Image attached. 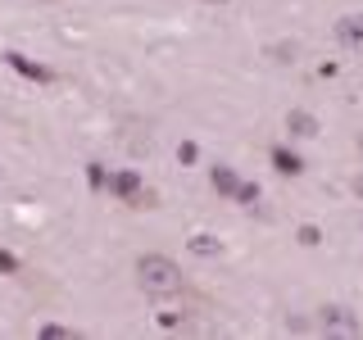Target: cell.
Returning <instances> with one entry per match:
<instances>
[{
  "label": "cell",
  "mask_w": 363,
  "mask_h": 340,
  "mask_svg": "<svg viewBox=\"0 0 363 340\" xmlns=\"http://www.w3.org/2000/svg\"><path fill=\"white\" fill-rule=\"evenodd\" d=\"M359 150H363V136H359Z\"/></svg>",
  "instance_id": "16"
},
{
  "label": "cell",
  "mask_w": 363,
  "mask_h": 340,
  "mask_svg": "<svg viewBox=\"0 0 363 340\" xmlns=\"http://www.w3.org/2000/svg\"><path fill=\"white\" fill-rule=\"evenodd\" d=\"M37 336H41V340H77V332H73V327H41Z\"/></svg>",
  "instance_id": "10"
},
{
  "label": "cell",
  "mask_w": 363,
  "mask_h": 340,
  "mask_svg": "<svg viewBox=\"0 0 363 340\" xmlns=\"http://www.w3.org/2000/svg\"><path fill=\"white\" fill-rule=\"evenodd\" d=\"M136 286L150 300H173V295H182V268L168 254H141L136 259Z\"/></svg>",
  "instance_id": "1"
},
{
  "label": "cell",
  "mask_w": 363,
  "mask_h": 340,
  "mask_svg": "<svg viewBox=\"0 0 363 340\" xmlns=\"http://www.w3.org/2000/svg\"><path fill=\"white\" fill-rule=\"evenodd\" d=\"M109 191H113L123 204H132V209H150V200H155L150 191H145L141 173H132V168H128V173H113V177H109Z\"/></svg>",
  "instance_id": "2"
},
{
  "label": "cell",
  "mask_w": 363,
  "mask_h": 340,
  "mask_svg": "<svg viewBox=\"0 0 363 340\" xmlns=\"http://www.w3.org/2000/svg\"><path fill=\"white\" fill-rule=\"evenodd\" d=\"M323 241V232H318V227H300V245H318Z\"/></svg>",
  "instance_id": "12"
},
{
  "label": "cell",
  "mask_w": 363,
  "mask_h": 340,
  "mask_svg": "<svg viewBox=\"0 0 363 340\" xmlns=\"http://www.w3.org/2000/svg\"><path fill=\"white\" fill-rule=\"evenodd\" d=\"M268 159L277 164V173H281V177H300V173H304V159H300V154H291L286 145H272V154H268Z\"/></svg>",
  "instance_id": "5"
},
{
  "label": "cell",
  "mask_w": 363,
  "mask_h": 340,
  "mask_svg": "<svg viewBox=\"0 0 363 340\" xmlns=\"http://www.w3.org/2000/svg\"><path fill=\"white\" fill-rule=\"evenodd\" d=\"M286 132L309 141V136H318V118H313V113H304V109H291L286 113Z\"/></svg>",
  "instance_id": "6"
},
{
  "label": "cell",
  "mask_w": 363,
  "mask_h": 340,
  "mask_svg": "<svg viewBox=\"0 0 363 340\" xmlns=\"http://www.w3.org/2000/svg\"><path fill=\"white\" fill-rule=\"evenodd\" d=\"M5 64H9V68H18L23 77H32V82H50V68H41V64H28L23 55H5Z\"/></svg>",
  "instance_id": "8"
},
{
  "label": "cell",
  "mask_w": 363,
  "mask_h": 340,
  "mask_svg": "<svg viewBox=\"0 0 363 340\" xmlns=\"http://www.w3.org/2000/svg\"><path fill=\"white\" fill-rule=\"evenodd\" d=\"M336 41L345 45L350 55H363V14H345V18H336Z\"/></svg>",
  "instance_id": "4"
},
{
  "label": "cell",
  "mask_w": 363,
  "mask_h": 340,
  "mask_svg": "<svg viewBox=\"0 0 363 340\" xmlns=\"http://www.w3.org/2000/svg\"><path fill=\"white\" fill-rule=\"evenodd\" d=\"M318 327H323L327 336H359V317L350 309H340V304H327V309L318 313Z\"/></svg>",
  "instance_id": "3"
},
{
  "label": "cell",
  "mask_w": 363,
  "mask_h": 340,
  "mask_svg": "<svg viewBox=\"0 0 363 340\" xmlns=\"http://www.w3.org/2000/svg\"><path fill=\"white\" fill-rule=\"evenodd\" d=\"M218 241H213V236H191V254H200V259H213V254H218Z\"/></svg>",
  "instance_id": "9"
},
{
  "label": "cell",
  "mask_w": 363,
  "mask_h": 340,
  "mask_svg": "<svg viewBox=\"0 0 363 340\" xmlns=\"http://www.w3.org/2000/svg\"><path fill=\"white\" fill-rule=\"evenodd\" d=\"M0 272H18V259L5 254V249H0Z\"/></svg>",
  "instance_id": "13"
},
{
  "label": "cell",
  "mask_w": 363,
  "mask_h": 340,
  "mask_svg": "<svg viewBox=\"0 0 363 340\" xmlns=\"http://www.w3.org/2000/svg\"><path fill=\"white\" fill-rule=\"evenodd\" d=\"M232 200H241L245 209H255V200H259V186H250V181H241V186H236V196Z\"/></svg>",
  "instance_id": "11"
},
{
  "label": "cell",
  "mask_w": 363,
  "mask_h": 340,
  "mask_svg": "<svg viewBox=\"0 0 363 340\" xmlns=\"http://www.w3.org/2000/svg\"><path fill=\"white\" fill-rule=\"evenodd\" d=\"M204 5H227V0H204Z\"/></svg>",
  "instance_id": "15"
},
{
  "label": "cell",
  "mask_w": 363,
  "mask_h": 340,
  "mask_svg": "<svg viewBox=\"0 0 363 340\" xmlns=\"http://www.w3.org/2000/svg\"><path fill=\"white\" fill-rule=\"evenodd\" d=\"M209 186L218 191V196H236V186H241V177H236V168H227V164H218L209 173Z\"/></svg>",
  "instance_id": "7"
},
{
  "label": "cell",
  "mask_w": 363,
  "mask_h": 340,
  "mask_svg": "<svg viewBox=\"0 0 363 340\" xmlns=\"http://www.w3.org/2000/svg\"><path fill=\"white\" fill-rule=\"evenodd\" d=\"M354 191H359V196H363V173H359V177H354Z\"/></svg>",
  "instance_id": "14"
}]
</instances>
